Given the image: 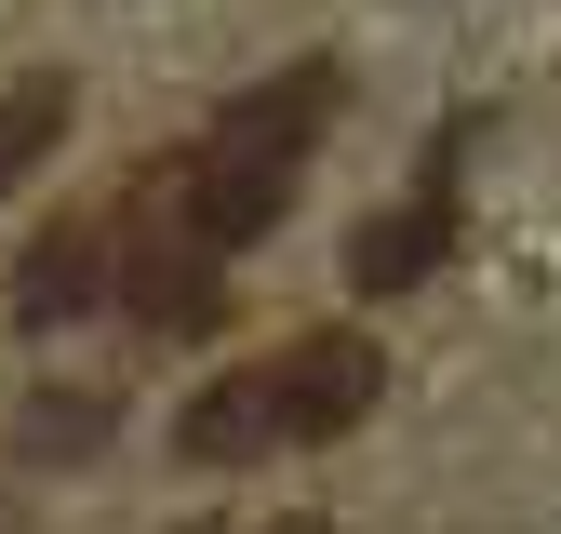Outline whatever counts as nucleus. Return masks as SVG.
<instances>
[{
	"label": "nucleus",
	"mask_w": 561,
	"mask_h": 534,
	"mask_svg": "<svg viewBox=\"0 0 561 534\" xmlns=\"http://www.w3.org/2000/svg\"><path fill=\"white\" fill-rule=\"evenodd\" d=\"M375 387H388L375 334H308V348L267 361V428H280V441H334V428L375 415Z\"/></svg>",
	"instance_id": "obj_1"
},
{
	"label": "nucleus",
	"mask_w": 561,
	"mask_h": 534,
	"mask_svg": "<svg viewBox=\"0 0 561 534\" xmlns=\"http://www.w3.org/2000/svg\"><path fill=\"white\" fill-rule=\"evenodd\" d=\"M347 107V81H334V67L308 54V67H280V81H254L228 120H215V148H201V161H254V174H295L308 161V134Z\"/></svg>",
	"instance_id": "obj_2"
},
{
	"label": "nucleus",
	"mask_w": 561,
	"mask_h": 534,
	"mask_svg": "<svg viewBox=\"0 0 561 534\" xmlns=\"http://www.w3.org/2000/svg\"><path fill=\"white\" fill-rule=\"evenodd\" d=\"M442 254H455V200H442V187H414L401 214H375V228H362V254H347V267H362V294H414Z\"/></svg>",
	"instance_id": "obj_3"
},
{
	"label": "nucleus",
	"mask_w": 561,
	"mask_h": 534,
	"mask_svg": "<svg viewBox=\"0 0 561 534\" xmlns=\"http://www.w3.org/2000/svg\"><path fill=\"white\" fill-rule=\"evenodd\" d=\"M174 441H187V467H241V454H267V441H280V428H267V374H228L215 400H187Z\"/></svg>",
	"instance_id": "obj_4"
},
{
	"label": "nucleus",
	"mask_w": 561,
	"mask_h": 534,
	"mask_svg": "<svg viewBox=\"0 0 561 534\" xmlns=\"http://www.w3.org/2000/svg\"><path fill=\"white\" fill-rule=\"evenodd\" d=\"M54 134H67V81H14L0 94V187H27L54 161Z\"/></svg>",
	"instance_id": "obj_5"
},
{
	"label": "nucleus",
	"mask_w": 561,
	"mask_h": 534,
	"mask_svg": "<svg viewBox=\"0 0 561 534\" xmlns=\"http://www.w3.org/2000/svg\"><path fill=\"white\" fill-rule=\"evenodd\" d=\"M94 267H107V241H41L27 254V321H67V307H94Z\"/></svg>",
	"instance_id": "obj_6"
}]
</instances>
